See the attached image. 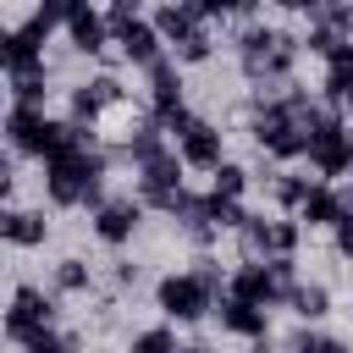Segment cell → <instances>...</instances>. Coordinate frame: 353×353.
<instances>
[{
  "label": "cell",
  "instance_id": "603a6c76",
  "mask_svg": "<svg viewBox=\"0 0 353 353\" xmlns=\"http://www.w3.org/2000/svg\"><path fill=\"white\" fill-rule=\"evenodd\" d=\"M171 55H176V66H199V61H210V55H215V39H210V28H204V33H193L188 44H176Z\"/></svg>",
  "mask_w": 353,
  "mask_h": 353
},
{
  "label": "cell",
  "instance_id": "9c48e42d",
  "mask_svg": "<svg viewBox=\"0 0 353 353\" xmlns=\"http://www.w3.org/2000/svg\"><path fill=\"white\" fill-rule=\"evenodd\" d=\"M127 99V88H121V77L116 72H94V77H83L77 88H72V121L77 127H94L110 105H121Z\"/></svg>",
  "mask_w": 353,
  "mask_h": 353
},
{
  "label": "cell",
  "instance_id": "7c38bea8",
  "mask_svg": "<svg viewBox=\"0 0 353 353\" xmlns=\"http://www.w3.org/2000/svg\"><path fill=\"white\" fill-rule=\"evenodd\" d=\"M149 105H154V121L188 110V105H182V66H176V55H160V61L149 66Z\"/></svg>",
  "mask_w": 353,
  "mask_h": 353
},
{
  "label": "cell",
  "instance_id": "ffe728a7",
  "mask_svg": "<svg viewBox=\"0 0 353 353\" xmlns=\"http://www.w3.org/2000/svg\"><path fill=\"white\" fill-rule=\"evenodd\" d=\"M243 188H248V171H243L237 160H226V165H215V171H210V193H215V199L243 204Z\"/></svg>",
  "mask_w": 353,
  "mask_h": 353
},
{
  "label": "cell",
  "instance_id": "8fae6325",
  "mask_svg": "<svg viewBox=\"0 0 353 353\" xmlns=\"http://www.w3.org/2000/svg\"><path fill=\"white\" fill-rule=\"evenodd\" d=\"M138 221H143V199L116 193V199H105V204L94 210V237H99V243H110V248H121V243H132Z\"/></svg>",
  "mask_w": 353,
  "mask_h": 353
},
{
  "label": "cell",
  "instance_id": "4316f807",
  "mask_svg": "<svg viewBox=\"0 0 353 353\" xmlns=\"http://www.w3.org/2000/svg\"><path fill=\"white\" fill-rule=\"evenodd\" d=\"M176 353H210V347H204V342H188V347H176Z\"/></svg>",
  "mask_w": 353,
  "mask_h": 353
},
{
  "label": "cell",
  "instance_id": "9a60e30c",
  "mask_svg": "<svg viewBox=\"0 0 353 353\" xmlns=\"http://www.w3.org/2000/svg\"><path fill=\"white\" fill-rule=\"evenodd\" d=\"M6 88H11V105H44V94H50V61L6 66Z\"/></svg>",
  "mask_w": 353,
  "mask_h": 353
},
{
  "label": "cell",
  "instance_id": "7a4b0ae2",
  "mask_svg": "<svg viewBox=\"0 0 353 353\" xmlns=\"http://www.w3.org/2000/svg\"><path fill=\"white\" fill-rule=\"evenodd\" d=\"M309 171H314L320 182L353 171V127H347V116H342L336 105L314 116V132H309Z\"/></svg>",
  "mask_w": 353,
  "mask_h": 353
},
{
  "label": "cell",
  "instance_id": "83f0119b",
  "mask_svg": "<svg viewBox=\"0 0 353 353\" xmlns=\"http://www.w3.org/2000/svg\"><path fill=\"white\" fill-rule=\"evenodd\" d=\"M254 353H265V342H254Z\"/></svg>",
  "mask_w": 353,
  "mask_h": 353
},
{
  "label": "cell",
  "instance_id": "484cf974",
  "mask_svg": "<svg viewBox=\"0 0 353 353\" xmlns=\"http://www.w3.org/2000/svg\"><path fill=\"white\" fill-rule=\"evenodd\" d=\"M116 281H121V287L138 281V265H132V259H116Z\"/></svg>",
  "mask_w": 353,
  "mask_h": 353
},
{
  "label": "cell",
  "instance_id": "6da1fadb",
  "mask_svg": "<svg viewBox=\"0 0 353 353\" xmlns=\"http://www.w3.org/2000/svg\"><path fill=\"white\" fill-rule=\"evenodd\" d=\"M160 127H165V138L176 143V154H182L188 165H199V171L226 165V138H221L215 121H204V116H193V110H176V116H160Z\"/></svg>",
  "mask_w": 353,
  "mask_h": 353
},
{
  "label": "cell",
  "instance_id": "e0dca14e",
  "mask_svg": "<svg viewBox=\"0 0 353 353\" xmlns=\"http://www.w3.org/2000/svg\"><path fill=\"white\" fill-rule=\"evenodd\" d=\"M0 232H6V243L11 248H39L44 237H50V221H44V210H6L0 215Z\"/></svg>",
  "mask_w": 353,
  "mask_h": 353
},
{
  "label": "cell",
  "instance_id": "5b68a950",
  "mask_svg": "<svg viewBox=\"0 0 353 353\" xmlns=\"http://www.w3.org/2000/svg\"><path fill=\"white\" fill-rule=\"evenodd\" d=\"M237 237H243V254H248V259H292L303 226H298L292 215H248V226H243Z\"/></svg>",
  "mask_w": 353,
  "mask_h": 353
},
{
  "label": "cell",
  "instance_id": "2e32d148",
  "mask_svg": "<svg viewBox=\"0 0 353 353\" xmlns=\"http://www.w3.org/2000/svg\"><path fill=\"white\" fill-rule=\"evenodd\" d=\"M347 215V193H336L331 182H320L309 199H303V210H298V226H331L336 232V221Z\"/></svg>",
  "mask_w": 353,
  "mask_h": 353
},
{
  "label": "cell",
  "instance_id": "52a82bcc",
  "mask_svg": "<svg viewBox=\"0 0 353 353\" xmlns=\"http://www.w3.org/2000/svg\"><path fill=\"white\" fill-rule=\"evenodd\" d=\"M226 298H243V303H259V309H270V303H287V298H292V287L276 276V265H265V259H243V265L232 270V287H226Z\"/></svg>",
  "mask_w": 353,
  "mask_h": 353
},
{
  "label": "cell",
  "instance_id": "cb8c5ba5",
  "mask_svg": "<svg viewBox=\"0 0 353 353\" xmlns=\"http://www.w3.org/2000/svg\"><path fill=\"white\" fill-rule=\"evenodd\" d=\"M292 353H347V347H342L336 336H298Z\"/></svg>",
  "mask_w": 353,
  "mask_h": 353
},
{
  "label": "cell",
  "instance_id": "30bf717a",
  "mask_svg": "<svg viewBox=\"0 0 353 353\" xmlns=\"http://www.w3.org/2000/svg\"><path fill=\"white\" fill-rule=\"evenodd\" d=\"M149 127H154V121H149V116H143V105L127 94L121 105H110V110L94 121V138H99V149H132Z\"/></svg>",
  "mask_w": 353,
  "mask_h": 353
},
{
  "label": "cell",
  "instance_id": "ac0fdd59",
  "mask_svg": "<svg viewBox=\"0 0 353 353\" xmlns=\"http://www.w3.org/2000/svg\"><path fill=\"white\" fill-rule=\"evenodd\" d=\"M287 309H292L298 320H320V314H331V292H325L320 281H298L292 298H287Z\"/></svg>",
  "mask_w": 353,
  "mask_h": 353
},
{
  "label": "cell",
  "instance_id": "4fadbf2b",
  "mask_svg": "<svg viewBox=\"0 0 353 353\" xmlns=\"http://www.w3.org/2000/svg\"><path fill=\"white\" fill-rule=\"evenodd\" d=\"M215 320H221V331L248 336V342H265V331H270V309L243 303V298H221V303H215Z\"/></svg>",
  "mask_w": 353,
  "mask_h": 353
},
{
  "label": "cell",
  "instance_id": "7402d4cb",
  "mask_svg": "<svg viewBox=\"0 0 353 353\" xmlns=\"http://www.w3.org/2000/svg\"><path fill=\"white\" fill-rule=\"evenodd\" d=\"M127 353H176V336H171V325H149L127 342Z\"/></svg>",
  "mask_w": 353,
  "mask_h": 353
},
{
  "label": "cell",
  "instance_id": "ba28073f",
  "mask_svg": "<svg viewBox=\"0 0 353 353\" xmlns=\"http://www.w3.org/2000/svg\"><path fill=\"white\" fill-rule=\"evenodd\" d=\"M66 44H72L77 55H110V44H116V33H110V11L72 0V17H66Z\"/></svg>",
  "mask_w": 353,
  "mask_h": 353
},
{
  "label": "cell",
  "instance_id": "3957f363",
  "mask_svg": "<svg viewBox=\"0 0 353 353\" xmlns=\"http://www.w3.org/2000/svg\"><path fill=\"white\" fill-rule=\"evenodd\" d=\"M110 33H116V55L132 61V66H143V72H149L160 55H171L165 39H160V28H154L138 6H110Z\"/></svg>",
  "mask_w": 353,
  "mask_h": 353
},
{
  "label": "cell",
  "instance_id": "d6986e66",
  "mask_svg": "<svg viewBox=\"0 0 353 353\" xmlns=\"http://www.w3.org/2000/svg\"><path fill=\"white\" fill-rule=\"evenodd\" d=\"M55 292H72V298H83V292H94V270H88V259H77V254H66V259L55 265Z\"/></svg>",
  "mask_w": 353,
  "mask_h": 353
},
{
  "label": "cell",
  "instance_id": "44dd1931",
  "mask_svg": "<svg viewBox=\"0 0 353 353\" xmlns=\"http://www.w3.org/2000/svg\"><path fill=\"white\" fill-rule=\"evenodd\" d=\"M22 353H83V336H77V331H61V325H50V331L28 336V342H22Z\"/></svg>",
  "mask_w": 353,
  "mask_h": 353
},
{
  "label": "cell",
  "instance_id": "277c9868",
  "mask_svg": "<svg viewBox=\"0 0 353 353\" xmlns=\"http://www.w3.org/2000/svg\"><path fill=\"white\" fill-rule=\"evenodd\" d=\"M154 298H160V314L165 320H204L210 309H215V292L199 281V270H171V276H160V287H154Z\"/></svg>",
  "mask_w": 353,
  "mask_h": 353
},
{
  "label": "cell",
  "instance_id": "d4e9b609",
  "mask_svg": "<svg viewBox=\"0 0 353 353\" xmlns=\"http://www.w3.org/2000/svg\"><path fill=\"white\" fill-rule=\"evenodd\" d=\"M336 254H347V259H353V193H347V215L336 221Z\"/></svg>",
  "mask_w": 353,
  "mask_h": 353
},
{
  "label": "cell",
  "instance_id": "5bb4252c",
  "mask_svg": "<svg viewBox=\"0 0 353 353\" xmlns=\"http://www.w3.org/2000/svg\"><path fill=\"white\" fill-rule=\"evenodd\" d=\"M154 28H160V39H165V50H176V44H188L193 33H204L210 22H204V11L199 6H154V17H149Z\"/></svg>",
  "mask_w": 353,
  "mask_h": 353
},
{
  "label": "cell",
  "instance_id": "8992f818",
  "mask_svg": "<svg viewBox=\"0 0 353 353\" xmlns=\"http://www.w3.org/2000/svg\"><path fill=\"white\" fill-rule=\"evenodd\" d=\"M50 325H55V292L22 281V287L11 292V309H6V336L22 347L28 336H39V331H50Z\"/></svg>",
  "mask_w": 353,
  "mask_h": 353
}]
</instances>
